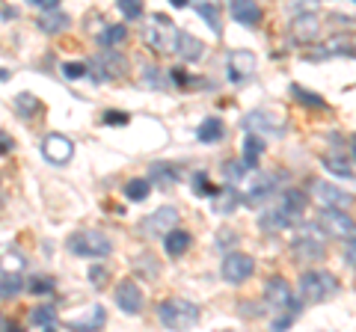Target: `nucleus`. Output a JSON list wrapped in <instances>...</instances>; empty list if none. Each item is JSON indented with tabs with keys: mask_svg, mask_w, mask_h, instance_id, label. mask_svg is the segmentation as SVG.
I'll list each match as a JSON object with an SVG mask.
<instances>
[{
	"mask_svg": "<svg viewBox=\"0 0 356 332\" xmlns=\"http://www.w3.org/2000/svg\"><path fill=\"white\" fill-rule=\"evenodd\" d=\"M336 294H339V279L330 270H309L297 282L300 303H324Z\"/></svg>",
	"mask_w": 356,
	"mask_h": 332,
	"instance_id": "obj_1",
	"label": "nucleus"
},
{
	"mask_svg": "<svg viewBox=\"0 0 356 332\" xmlns=\"http://www.w3.org/2000/svg\"><path fill=\"white\" fill-rule=\"evenodd\" d=\"M158 320L172 332H187L196 326L199 306L191 300H181V297H170V300H163L158 306Z\"/></svg>",
	"mask_w": 356,
	"mask_h": 332,
	"instance_id": "obj_2",
	"label": "nucleus"
},
{
	"mask_svg": "<svg viewBox=\"0 0 356 332\" xmlns=\"http://www.w3.org/2000/svg\"><path fill=\"white\" fill-rule=\"evenodd\" d=\"M69 249L81 258H104L113 252V240L98 229H83V231H74L69 238Z\"/></svg>",
	"mask_w": 356,
	"mask_h": 332,
	"instance_id": "obj_3",
	"label": "nucleus"
},
{
	"mask_svg": "<svg viewBox=\"0 0 356 332\" xmlns=\"http://www.w3.org/2000/svg\"><path fill=\"white\" fill-rule=\"evenodd\" d=\"M175 36H178V30L172 27V21L166 15H154L152 24L143 30V42H146L152 51H158V53L175 51Z\"/></svg>",
	"mask_w": 356,
	"mask_h": 332,
	"instance_id": "obj_4",
	"label": "nucleus"
},
{
	"mask_svg": "<svg viewBox=\"0 0 356 332\" xmlns=\"http://www.w3.org/2000/svg\"><path fill=\"white\" fill-rule=\"evenodd\" d=\"M243 128L250 134H282L285 131V119L280 110H270V107H259V110H250L247 119H243Z\"/></svg>",
	"mask_w": 356,
	"mask_h": 332,
	"instance_id": "obj_5",
	"label": "nucleus"
},
{
	"mask_svg": "<svg viewBox=\"0 0 356 332\" xmlns=\"http://www.w3.org/2000/svg\"><path fill=\"white\" fill-rule=\"evenodd\" d=\"M291 249L297 252V258H303V261H321L324 258V231L318 226H303L297 231Z\"/></svg>",
	"mask_w": 356,
	"mask_h": 332,
	"instance_id": "obj_6",
	"label": "nucleus"
},
{
	"mask_svg": "<svg viewBox=\"0 0 356 332\" xmlns=\"http://www.w3.org/2000/svg\"><path fill=\"white\" fill-rule=\"evenodd\" d=\"M318 229L324 231V235H330V238L348 240V238H353L356 223L344 211H332V208H324L321 217H318Z\"/></svg>",
	"mask_w": 356,
	"mask_h": 332,
	"instance_id": "obj_7",
	"label": "nucleus"
},
{
	"mask_svg": "<svg viewBox=\"0 0 356 332\" xmlns=\"http://www.w3.org/2000/svg\"><path fill=\"white\" fill-rule=\"evenodd\" d=\"M264 300L270 303L273 308H280V312H294V291H291V285H288L282 276H273V279H267L264 285Z\"/></svg>",
	"mask_w": 356,
	"mask_h": 332,
	"instance_id": "obj_8",
	"label": "nucleus"
},
{
	"mask_svg": "<svg viewBox=\"0 0 356 332\" xmlns=\"http://www.w3.org/2000/svg\"><path fill=\"white\" fill-rule=\"evenodd\" d=\"M175 229H178V208H172V205H163L143 219V231H146V235H163L166 238Z\"/></svg>",
	"mask_w": 356,
	"mask_h": 332,
	"instance_id": "obj_9",
	"label": "nucleus"
},
{
	"mask_svg": "<svg viewBox=\"0 0 356 332\" xmlns=\"http://www.w3.org/2000/svg\"><path fill=\"white\" fill-rule=\"evenodd\" d=\"M252 270H255V261L247 256V252H229L226 261H222V267H220V273H222V279H226V282L250 279Z\"/></svg>",
	"mask_w": 356,
	"mask_h": 332,
	"instance_id": "obj_10",
	"label": "nucleus"
},
{
	"mask_svg": "<svg viewBox=\"0 0 356 332\" xmlns=\"http://www.w3.org/2000/svg\"><path fill=\"white\" fill-rule=\"evenodd\" d=\"M143 303H146V297H143V288L137 282H131V279H122L119 288H116V306L125 315H140L143 312Z\"/></svg>",
	"mask_w": 356,
	"mask_h": 332,
	"instance_id": "obj_11",
	"label": "nucleus"
},
{
	"mask_svg": "<svg viewBox=\"0 0 356 332\" xmlns=\"http://www.w3.org/2000/svg\"><path fill=\"white\" fill-rule=\"evenodd\" d=\"M312 193L321 202V208H332V211H344L350 205V196L341 190V187L330 184V181H315L312 184Z\"/></svg>",
	"mask_w": 356,
	"mask_h": 332,
	"instance_id": "obj_12",
	"label": "nucleus"
},
{
	"mask_svg": "<svg viewBox=\"0 0 356 332\" xmlns=\"http://www.w3.org/2000/svg\"><path fill=\"white\" fill-rule=\"evenodd\" d=\"M42 154H44V160H51V163H69L72 160V154H74V146H72V140L69 137H63V134H48L42 142Z\"/></svg>",
	"mask_w": 356,
	"mask_h": 332,
	"instance_id": "obj_13",
	"label": "nucleus"
},
{
	"mask_svg": "<svg viewBox=\"0 0 356 332\" xmlns=\"http://www.w3.org/2000/svg\"><path fill=\"white\" fill-rule=\"evenodd\" d=\"M255 72V53L252 51H232L229 53V77L235 83L250 81Z\"/></svg>",
	"mask_w": 356,
	"mask_h": 332,
	"instance_id": "obj_14",
	"label": "nucleus"
},
{
	"mask_svg": "<svg viewBox=\"0 0 356 332\" xmlns=\"http://www.w3.org/2000/svg\"><path fill=\"white\" fill-rule=\"evenodd\" d=\"M92 69H95L98 81H104V77H122L125 74V60H122L116 51H102L92 60Z\"/></svg>",
	"mask_w": 356,
	"mask_h": 332,
	"instance_id": "obj_15",
	"label": "nucleus"
},
{
	"mask_svg": "<svg viewBox=\"0 0 356 332\" xmlns=\"http://www.w3.org/2000/svg\"><path fill=\"white\" fill-rule=\"evenodd\" d=\"M321 33V18L315 13H303L291 21V36L297 42H315Z\"/></svg>",
	"mask_w": 356,
	"mask_h": 332,
	"instance_id": "obj_16",
	"label": "nucleus"
},
{
	"mask_svg": "<svg viewBox=\"0 0 356 332\" xmlns=\"http://www.w3.org/2000/svg\"><path fill=\"white\" fill-rule=\"evenodd\" d=\"M175 51H178V57H181V60L196 63V60H202L205 45H202V42H199L196 36H191L187 30H178V36H175Z\"/></svg>",
	"mask_w": 356,
	"mask_h": 332,
	"instance_id": "obj_17",
	"label": "nucleus"
},
{
	"mask_svg": "<svg viewBox=\"0 0 356 332\" xmlns=\"http://www.w3.org/2000/svg\"><path fill=\"white\" fill-rule=\"evenodd\" d=\"M229 13H232V18H235L238 24H243V27L261 24V6H259V3H250V0H235V3L229 6Z\"/></svg>",
	"mask_w": 356,
	"mask_h": 332,
	"instance_id": "obj_18",
	"label": "nucleus"
},
{
	"mask_svg": "<svg viewBox=\"0 0 356 332\" xmlns=\"http://www.w3.org/2000/svg\"><path fill=\"white\" fill-rule=\"evenodd\" d=\"M102 324H104V308L102 306H92L83 317L65 320V326L74 329V332H92V329H102Z\"/></svg>",
	"mask_w": 356,
	"mask_h": 332,
	"instance_id": "obj_19",
	"label": "nucleus"
},
{
	"mask_svg": "<svg viewBox=\"0 0 356 332\" xmlns=\"http://www.w3.org/2000/svg\"><path fill=\"white\" fill-rule=\"evenodd\" d=\"M191 243H193V238L187 235V231L175 229V231H170V235L163 238V249H166V256L170 258H178V256H184V252L191 249Z\"/></svg>",
	"mask_w": 356,
	"mask_h": 332,
	"instance_id": "obj_20",
	"label": "nucleus"
},
{
	"mask_svg": "<svg viewBox=\"0 0 356 332\" xmlns=\"http://www.w3.org/2000/svg\"><path fill=\"white\" fill-rule=\"evenodd\" d=\"M306 202H309L306 193H300V190H285V193L280 196V202H276V205H280L282 211H285L288 217H291V219H297L300 214L306 211Z\"/></svg>",
	"mask_w": 356,
	"mask_h": 332,
	"instance_id": "obj_21",
	"label": "nucleus"
},
{
	"mask_svg": "<svg viewBox=\"0 0 356 332\" xmlns=\"http://www.w3.org/2000/svg\"><path fill=\"white\" fill-rule=\"evenodd\" d=\"M291 223H294V219L288 217V214L282 211L280 205H276V208H270V211H264V214H261V219H259L261 231H282L285 226H291Z\"/></svg>",
	"mask_w": 356,
	"mask_h": 332,
	"instance_id": "obj_22",
	"label": "nucleus"
},
{
	"mask_svg": "<svg viewBox=\"0 0 356 332\" xmlns=\"http://www.w3.org/2000/svg\"><path fill=\"white\" fill-rule=\"evenodd\" d=\"M261 154H264V140L255 134H247V140H243V163H247L250 169H259Z\"/></svg>",
	"mask_w": 356,
	"mask_h": 332,
	"instance_id": "obj_23",
	"label": "nucleus"
},
{
	"mask_svg": "<svg viewBox=\"0 0 356 332\" xmlns=\"http://www.w3.org/2000/svg\"><path fill=\"white\" fill-rule=\"evenodd\" d=\"M39 27L44 33H60L69 27V18H65V13H60V9H54V13H42L39 15Z\"/></svg>",
	"mask_w": 356,
	"mask_h": 332,
	"instance_id": "obj_24",
	"label": "nucleus"
},
{
	"mask_svg": "<svg viewBox=\"0 0 356 332\" xmlns=\"http://www.w3.org/2000/svg\"><path fill=\"white\" fill-rule=\"evenodd\" d=\"M152 193V181L149 179H131L125 184V196H128V202H143Z\"/></svg>",
	"mask_w": 356,
	"mask_h": 332,
	"instance_id": "obj_25",
	"label": "nucleus"
},
{
	"mask_svg": "<svg viewBox=\"0 0 356 332\" xmlns=\"http://www.w3.org/2000/svg\"><path fill=\"white\" fill-rule=\"evenodd\" d=\"M324 169H330L332 175H344V179H350V175H353L350 163L344 160V154H336V151L324 154Z\"/></svg>",
	"mask_w": 356,
	"mask_h": 332,
	"instance_id": "obj_26",
	"label": "nucleus"
},
{
	"mask_svg": "<svg viewBox=\"0 0 356 332\" xmlns=\"http://www.w3.org/2000/svg\"><path fill=\"white\" fill-rule=\"evenodd\" d=\"M125 36H128V30L122 24H107L102 30V36H98V42H102V48H113V45H122Z\"/></svg>",
	"mask_w": 356,
	"mask_h": 332,
	"instance_id": "obj_27",
	"label": "nucleus"
},
{
	"mask_svg": "<svg viewBox=\"0 0 356 332\" xmlns=\"http://www.w3.org/2000/svg\"><path fill=\"white\" fill-rule=\"evenodd\" d=\"M238 202H241L238 193L229 187V190H220V193L214 196V211H217V214H232V211L238 208Z\"/></svg>",
	"mask_w": 356,
	"mask_h": 332,
	"instance_id": "obj_28",
	"label": "nucleus"
},
{
	"mask_svg": "<svg viewBox=\"0 0 356 332\" xmlns=\"http://www.w3.org/2000/svg\"><path fill=\"white\" fill-rule=\"evenodd\" d=\"M196 13L208 21V27L214 30V36H220V30H222L220 27V9L214 3H196Z\"/></svg>",
	"mask_w": 356,
	"mask_h": 332,
	"instance_id": "obj_29",
	"label": "nucleus"
},
{
	"mask_svg": "<svg viewBox=\"0 0 356 332\" xmlns=\"http://www.w3.org/2000/svg\"><path fill=\"white\" fill-rule=\"evenodd\" d=\"M222 137V122L220 119H205L202 128H199V140L202 142H217Z\"/></svg>",
	"mask_w": 356,
	"mask_h": 332,
	"instance_id": "obj_30",
	"label": "nucleus"
},
{
	"mask_svg": "<svg viewBox=\"0 0 356 332\" xmlns=\"http://www.w3.org/2000/svg\"><path fill=\"white\" fill-rule=\"evenodd\" d=\"M21 270H24V258H21L18 252H6V256L0 258V273H6V276H18Z\"/></svg>",
	"mask_w": 356,
	"mask_h": 332,
	"instance_id": "obj_31",
	"label": "nucleus"
},
{
	"mask_svg": "<svg viewBox=\"0 0 356 332\" xmlns=\"http://www.w3.org/2000/svg\"><path fill=\"white\" fill-rule=\"evenodd\" d=\"M152 179L161 181V184H172V181H178V169L175 166H166V163H154L152 166Z\"/></svg>",
	"mask_w": 356,
	"mask_h": 332,
	"instance_id": "obj_32",
	"label": "nucleus"
},
{
	"mask_svg": "<svg viewBox=\"0 0 356 332\" xmlns=\"http://www.w3.org/2000/svg\"><path fill=\"white\" fill-rule=\"evenodd\" d=\"M291 95L297 98V101H303V104H309V107H327V101L321 95H315V92H306L303 86H291Z\"/></svg>",
	"mask_w": 356,
	"mask_h": 332,
	"instance_id": "obj_33",
	"label": "nucleus"
},
{
	"mask_svg": "<svg viewBox=\"0 0 356 332\" xmlns=\"http://www.w3.org/2000/svg\"><path fill=\"white\" fill-rule=\"evenodd\" d=\"M15 110H18L21 116H33V113L39 110V101H36V98H33L30 92H21V95L15 98Z\"/></svg>",
	"mask_w": 356,
	"mask_h": 332,
	"instance_id": "obj_34",
	"label": "nucleus"
},
{
	"mask_svg": "<svg viewBox=\"0 0 356 332\" xmlns=\"http://www.w3.org/2000/svg\"><path fill=\"white\" fill-rule=\"evenodd\" d=\"M193 190H196V196H211V199L220 193L217 187L208 181V175H193Z\"/></svg>",
	"mask_w": 356,
	"mask_h": 332,
	"instance_id": "obj_35",
	"label": "nucleus"
},
{
	"mask_svg": "<svg viewBox=\"0 0 356 332\" xmlns=\"http://www.w3.org/2000/svg\"><path fill=\"white\" fill-rule=\"evenodd\" d=\"M348 48H356V39H353V36H339V39H332L324 51H327V53H350Z\"/></svg>",
	"mask_w": 356,
	"mask_h": 332,
	"instance_id": "obj_36",
	"label": "nucleus"
},
{
	"mask_svg": "<svg viewBox=\"0 0 356 332\" xmlns=\"http://www.w3.org/2000/svg\"><path fill=\"white\" fill-rule=\"evenodd\" d=\"M63 74L69 77V81H81V77L89 74V65L86 63H65L63 65Z\"/></svg>",
	"mask_w": 356,
	"mask_h": 332,
	"instance_id": "obj_37",
	"label": "nucleus"
},
{
	"mask_svg": "<svg viewBox=\"0 0 356 332\" xmlns=\"http://www.w3.org/2000/svg\"><path fill=\"white\" fill-rule=\"evenodd\" d=\"M89 279H92L95 288H104L107 279H110V270L104 267V264H95V267H89Z\"/></svg>",
	"mask_w": 356,
	"mask_h": 332,
	"instance_id": "obj_38",
	"label": "nucleus"
},
{
	"mask_svg": "<svg viewBox=\"0 0 356 332\" xmlns=\"http://www.w3.org/2000/svg\"><path fill=\"white\" fill-rule=\"evenodd\" d=\"M119 13L125 18H140L143 15V3H137V0H119Z\"/></svg>",
	"mask_w": 356,
	"mask_h": 332,
	"instance_id": "obj_39",
	"label": "nucleus"
},
{
	"mask_svg": "<svg viewBox=\"0 0 356 332\" xmlns=\"http://www.w3.org/2000/svg\"><path fill=\"white\" fill-rule=\"evenodd\" d=\"M21 291V279L18 276H6L3 282H0V297H13Z\"/></svg>",
	"mask_w": 356,
	"mask_h": 332,
	"instance_id": "obj_40",
	"label": "nucleus"
},
{
	"mask_svg": "<svg viewBox=\"0 0 356 332\" xmlns=\"http://www.w3.org/2000/svg\"><path fill=\"white\" fill-rule=\"evenodd\" d=\"M33 324H36V326H44V324H51V320H54V308L51 306H42V308H36V312H33Z\"/></svg>",
	"mask_w": 356,
	"mask_h": 332,
	"instance_id": "obj_41",
	"label": "nucleus"
},
{
	"mask_svg": "<svg viewBox=\"0 0 356 332\" xmlns=\"http://www.w3.org/2000/svg\"><path fill=\"white\" fill-rule=\"evenodd\" d=\"M104 122H107V125H125V122H131V116L122 113V110H107Z\"/></svg>",
	"mask_w": 356,
	"mask_h": 332,
	"instance_id": "obj_42",
	"label": "nucleus"
},
{
	"mask_svg": "<svg viewBox=\"0 0 356 332\" xmlns=\"http://www.w3.org/2000/svg\"><path fill=\"white\" fill-rule=\"evenodd\" d=\"M51 288H54L51 279H30V288H27V291H30V294H48Z\"/></svg>",
	"mask_w": 356,
	"mask_h": 332,
	"instance_id": "obj_43",
	"label": "nucleus"
},
{
	"mask_svg": "<svg viewBox=\"0 0 356 332\" xmlns=\"http://www.w3.org/2000/svg\"><path fill=\"white\" fill-rule=\"evenodd\" d=\"M344 258H348L353 267H356V238H348V240H344Z\"/></svg>",
	"mask_w": 356,
	"mask_h": 332,
	"instance_id": "obj_44",
	"label": "nucleus"
},
{
	"mask_svg": "<svg viewBox=\"0 0 356 332\" xmlns=\"http://www.w3.org/2000/svg\"><path fill=\"white\" fill-rule=\"evenodd\" d=\"M294 315H297V312H288L285 317H280V320H276V324H273V332H285L288 326H291V320H294Z\"/></svg>",
	"mask_w": 356,
	"mask_h": 332,
	"instance_id": "obj_45",
	"label": "nucleus"
},
{
	"mask_svg": "<svg viewBox=\"0 0 356 332\" xmlns=\"http://www.w3.org/2000/svg\"><path fill=\"white\" fill-rule=\"evenodd\" d=\"M9 149H13V140H9V134H0V154H6Z\"/></svg>",
	"mask_w": 356,
	"mask_h": 332,
	"instance_id": "obj_46",
	"label": "nucleus"
},
{
	"mask_svg": "<svg viewBox=\"0 0 356 332\" xmlns=\"http://www.w3.org/2000/svg\"><path fill=\"white\" fill-rule=\"evenodd\" d=\"M172 81H175V83H187V74H184L181 69H172Z\"/></svg>",
	"mask_w": 356,
	"mask_h": 332,
	"instance_id": "obj_47",
	"label": "nucleus"
},
{
	"mask_svg": "<svg viewBox=\"0 0 356 332\" xmlns=\"http://www.w3.org/2000/svg\"><path fill=\"white\" fill-rule=\"evenodd\" d=\"M0 81H9V72L6 69H0Z\"/></svg>",
	"mask_w": 356,
	"mask_h": 332,
	"instance_id": "obj_48",
	"label": "nucleus"
},
{
	"mask_svg": "<svg viewBox=\"0 0 356 332\" xmlns=\"http://www.w3.org/2000/svg\"><path fill=\"white\" fill-rule=\"evenodd\" d=\"M353 151H356V140H353Z\"/></svg>",
	"mask_w": 356,
	"mask_h": 332,
	"instance_id": "obj_49",
	"label": "nucleus"
}]
</instances>
